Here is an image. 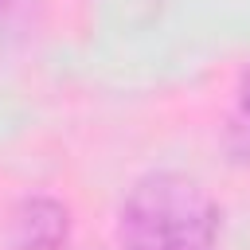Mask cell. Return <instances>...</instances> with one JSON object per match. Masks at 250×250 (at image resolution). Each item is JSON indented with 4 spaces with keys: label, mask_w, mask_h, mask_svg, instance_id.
I'll return each mask as SVG.
<instances>
[{
    "label": "cell",
    "mask_w": 250,
    "mask_h": 250,
    "mask_svg": "<svg viewBox=\"0 0 250 250\" xmlns=\"http://www.w3.org/2000/svg\"><path fill=\"white\" fill-rule=\"evenodd\" d=\"M117 238L125 250H219V207L180 172H145L121 199Z\"/></svg>",
    "instance_id": "6da1fadb"
},
{
    "label": "cell",
    "mask_w": 250,
    "mask_h": 250,
    "mask_svg": "<svg viewBox=\"0 0 250 250\" xmlns=\"http://www.w3.org/2000/svg\"><path fill=\"white\" fill-rule=\"evenodd\" d=\"M238 109H242V117L250 121V70H246V78H242V86H238Z\"/></svg>",
    "instance_id": "3957f363"
},
{
    "label": "cell",
    "mask_w": 250,
    "mask_h": 250,
    "mask_svg": "<svg viewBox=\"0 0 250 250\" xmlns=\"http://www.w3.org/2000/svg\"><path fill=\"white\" fill-rule=\"evenodd\" d=\"M66 230H70L66 207L47 195L23 199L12 215V246L16 250H59L66 242Z\"/></svg>",
    "instance_id": "7a4b0ae2"
}]
</instances>
